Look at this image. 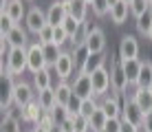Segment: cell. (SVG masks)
<instances>
[{
  "label": "cell",
  "mask_w": 152,
  "mask_h": 132,
  "mask_svg": "<svg viewBox=\"0 0 152 132\" xmlns=\"http://www.w3.org/2000/svg\"><path fill=\"white\" fill-rule=\"evenodd\" d=\"M110 86H113V93L117 95H126L128 90V77H126V71H124V64L119 57L110 60Z\"/></svg>",
  "instance_id": "cell-1"
},
{
  "label": "cell",
  "mask_w": 152,
  "mask_h": 132,
  "mask_svg": "<svg viewBox=\"0 0 152 132\" xmlns=\"http://www.w3.org/2000/svg\"><path fill=\"white\" fill-rule=\"evenodd\" d=\"M143 119H145V112L139 108V104L134 101L132 97H126L124 110H121V121H126V123H130V125H134V128L141 130V125H143Z\"/></svg>",
  "instance_id": "cell-2"
},
{
  "label": "cell",
  "mask_w": 152,
  "mask_h": 132,
  "mask_svg": "<svg viewBox=\"0 0 152 132\" xmlns=\"http://www.w3.org/2000/svg\"><path fill=\"white\" fill-rule=\"evenodd\" d=\"M7 64H9V71H7L9 77H18V75H22L24 71H29L27 49H11L9 55H7Z\"/></svg>",
  "instance_id": "cell-3"
},
{
  "label": "cell",
  "mask_w": 152,
  "mask_h": 132,
  "mask_svg": "<svg viewBox=\"0 0 152 132\" xmlns=\"http://www.w3.org/2000/svg\"><path fill=\"white\" fill-rule=\"evenodd\" d=\"M27 64H29V71L31 75H35V73L44 71V68H49L46 64V57H44V51H42V44L40 42H31L29 49H27Z\"/></svg>",
  "instance_id": "cell-4"
},
{
  "label": "cell",
  "mask_w": 152,
  "mask_h": 132,
  "mask_svg": "<svg viewBox=\"0 0 152 132\" xmlns=\"http://www.w3.org/2000/svg\"><path fill=\"white\" fill-rule=\"evenodd\" d=\"M35 97H38V93H35L33 84H27L24 79H22V82H15V88H13V106L18 110H22L24 106H29Z\"/></svg>",
  "instance_id": "cell-5"
},
{
  "label": "cell",
  "mask_w": 152,
  "mask_h": 132,
  "mask_svg": "<svg viewBox=\"0 0 152 132\" xmlns=\"http://www.w3.org/2000/svg\"><path fill=\"white\" fill-rule=\"evenodd\" d=\"M126 95H117V93H110L106 97H102V110L106 112L108 119H121V110H124V101H126Z\"/></svg>",
  "instance_id": "cell-6"
},
{
  "label": "cell",
  "mask_w": 152,
  "mask_h": 132,
  "mask_svg": "<svg viewBox=\"0 0 152 132\" xmlns=\"http://www.w3.org/2000/svg\"><path fill=\"white\" fill-rule=\"evenodd\" d=\"M91 77H93V90H95V97H106L108 90H113V86H110V68H108V66L95 71Z\"/></svg>",
  "instance_id": "cell-7"
},
{
  "label": "cell",
  "mask_w": 152,
  "mask_h": 132,
  "mask_svg": "<svg viewBox=\"0 0 152 132\" xmlns=\"http://www.w3.org/2000/svg\"><path fill=\"white\" fill-rule=\"evenodd\" d=\"M46 24H49V22H46V11H42L40 7L29 9L27 18H24V26H27V31H29V33L40 35V31L44 29Z\"/></svg>",
  "instance_id": "cell-8"
},
{
  "label": "cell",
  "mask_w": 152,
  "mask_h": 132,
  "mask_svg": "<svg viewBox=\"0 0 152 132\" xmlns=\"http://www.w3.org/2000/svg\"><path fill=\"white\" fill-rule=\"evenodd\" d=\"M66 18H69V7H66L64 0H55V2L49 4V9H46V22L51 26L64 24Z\"/></svg>",
  "instance_id": "cell-9"
},
{
  "label": "cell",
  "mask_w": 152,
  "mask_h": 132,
  "mask_svg": "<svg viewBox=\"0 0 152 132\" xmlns=\"http://www.w3.org/2000/svg\"><path fill=\"white\" fill-rule=\"evenodd\" d=\"M53 71H55V75L60 77V82H66V79L73 75V71H77V68H75V60H73L71 51H62V55H60V60L55 62Z\"/></svg>",
  "instance_id": "cell-10"
},
{
  "label": "cell",
  "mask_w": 152,
  "mask_h": 132,
  "mask_svg": "<svg viewBox=\"0 0 152 132\" xmlns=\"http://www.w3.org/2000/svg\"><path fill=\"white\" fill-rule=\"evenodd\" d=\"M139 57V42L134 35H124L119 40V60L121 62H128V60H137Z\"/></svg>",
  "instance_id": "cell-11"
},
{
  "label": "cell",
  "mask_w": 152,
  "mask_h": 132,
  "mask_svg": "<svg viewBox=\"0 0 152 132\" xmlns=\"http://www.w3.org/2000/svg\"><path fill=\"white\" fill-rule=\"evenodd\" d=\"M73 93L82 99H93L95 97V90H93V77L86 75V73H77L75 82H73Z\"/></svg>",
  "instance_id": "cell-12"
},
{
  "label": "cell",
  "mask_w": 152,
  "mask_h": 132,
  "mask_svg": "<svg viewBox=\"0 0 152 132\" xmlns=\"http://www.w3.org/2000/svg\"><path fill=\"white\" fill-rule=\"evenodd\" d=\"M4 40L9 42L11 49H29V44H31V42H29V31L22 29L20 24H15L11 33L4 35Z\"/></svg>",
  "instance_id": "cell-13"
},
{
  "label": "cell",
  "mask_w": 152,
  "mask_h": 132,
  "mask_svg": "<svg viewBox=\"0 0 152 132\" xmlns=\"http://www.w3.org/2000/svg\"><path fill=\"white\" fill-rule=\"evenodd\" d=\"M13 88H15L13 77L2 75V86H0V90H2V95H0V110L2 112H7L13 104Z\"/></svg>",
  "instance_id": "cell-14"
},
{
  "label": "cell",
  "mask_w": 152,
  "mask_h": 132,
  "mask_svg": "<svg viewBox=\"0 0 152 132\" xmlns=\"http://www.w3.org/2000/svg\"><path fill=\"white\" fill-rule=\"evenodd\" d=\"M0 13H7L9 18L13 20L15 24H20V20H24L27 18V9H24V4H22V0H9L7 2V7L4 9H0Z\"/></svg>",
  "instance_id": "cell-15"
},
{
  "label": "cell",
  "mask_w": 152,
  "mask_h": 132,
  "mask_svg": "<svg viewBox=\"0 0 152 132\" xmlns=\"http://www.w3.org/2000/svg\"><path fill=\"white\" fill-rule=\"evenodd\" d=\"M64 2L69 7L71 18H75L77 22H86V13H88V7H91L86 0H64Z\"/></svg>",
  "instance_id": "cell-16"
},
{
  "label": "cell",
  "mask_w": 152,
  "mask_h": 132,
  "mask_svg": "<svg viewBox=\"0 0 152 132\" xmlns=\"http://www.w3.org/2000/svg\"><path fill=\"white\" fill-rule=\"evenodd\" d=\"M86 46L91 49V53H106V33L97 26L86 38Z\"/></svg>",
  "instance_id": "cell-17"
},
{
  "label": "cell",
  "mask_w": 152,
  "mask_h": 132,
  "mask_svg": "<svg viewBox=\"0 0 152 132\" xmlns=\"http://www.w3.org/2000/svg\"><path fill=\"white\" fill-rule=\"evenodd\" d=\"M42 112H44V110H42V106L38 104V99H33L29 106H24V108L20 110V117H22L24 123H33V125H35V123L40 121Z\"/></svg>",
  "instance_id": "cell-18"
},
{
  "label": "cell",
  "mask_w": 152,
  "mask_h": 132,
  "mask_svg": "<svg viewBox=\"0 0 152 132\" xmlns=\"http://www.w3.org/2000/svg\"><path fill=\"white\" fill-rule=\"evenodd\" d=\"M106 60H108V55H106V53H91V57L86 60V64L82 66V71H80V73L93 75L95 71H99V68H104V66H106Z\"/></svg>",
  "instance_id": "cell-19"
},
{
  "label": "cell",
  "mask_w": 152,
  "mask_h": 132,
  "mask_svg": "<svg viewBox=\"0 0 152 132\" xmlns=\"http://www.w3.org/2000/svg\"><path fill=\"white\" fill-rule=\"evenodd\" d=\"M38 104L42 106V110L44 112H53V110L57 108V97H55V86L53 88H46V90L38 93Z\"/></svg>",
  "instance_id": "cell-20"
},
{
  "label": "cell",
  "mask_w": 152,
  "mask_h": 132,
  "mask_svg": "<svg viewBox=\"0 0 152 132\" xmlns=\"http://www.w3.org/2000/svg\"><path fill=\"white\" fill-rule=\"evenodd\" d=\"M124 64V71H126V77H128V84L130 86H137L139 82V73H141V66H143V60H128V62H121Z\"/></svg>",
  "instance_id": "cell-21"
},
{
  "label": "cell",
  "mask_w": 152,
  "mask_h": 132,
  "mask_svg": "<svg viewBox=\"0 0 152 132\" xmlns=\"http://www.w3.org/2000/svg\"><path fill=\"white\" fill-rule=\"evenodd\" d=\"M130 97L139 104V108L143 110V112H150L152 110V90L150 88H134V93L130 95Z\"/></svg>",
  "instance_id": "cell-22"
},
{
  "label": "cell",
  "mask_w": 152,
  "mask_h": 132,
  "mask_svg": "<svg viewBox=\"0 0 152 132\" xmlns=\"http://www.w3.org/2000/svg\"><path fill=\"white\" fill-rule=\"evenodd\" d=\"M71 55H73V60H75V68H77V73H80V71H82V66L86 64V60L91 57V49L86 46V42H80V44L73 46Z\"/></svg>",
  "instance_id": "cell-23"
},
{
  "label": "cell",
  "mask_w": 152,
  "mask_h": 132,
  "mask_svg": "<svg viewBox=\"0 0 152 132\" xmlns=\"http://www.w3.org/2000/svg\"><path fill=\"white\" fill-rule=\"evenodd\" d=\"M33 88H35V93H42V90H46V88H53V79H51V71L49 68H44V71H40V73H35L33 75Z\"/></svg>",
  "instance_id": "cell-24"
},
{
  "label": "cell",
  "mask_w": 152,
  "mask_h": 132,
  "mask_svg": "<svg viewBox=\"0 0 152 132\" xmlns=\"http://www.w3.org/2000/svg\"><path fill=\"white\" fill-rule=\"evenodd\" d=\"M134 88H150L152 90V60H143V66H141V73H139V82Z\"/></svg>",
  "instance_id": "cell-25"
},
{
  "label": "cell",
  "mask_w": 152,
  "mask_h": 132,
  "mask_svg": "<svg viewBox=\"0 0 152 132\" xmlns=\"http://www.w3.org/2000/svg\"><path fill=\"white\" fill-rule=\"evenodd\" d=\"M128 13H130V7H128V2H119V4H115V7H110V20L115 24H124L126 20H128Z\"/></svg>",
  "instance_id": "cell-26"
},
{
  "label": "cell",
  "mask_w": 152,
  "mask_h": 132,
  "mask_svg": "<svg viewBox=\"0 0 152 132\" xmlns=\"http://www.w3.org/2000/svg\"><path fill=\"white\" fill-rule=\"evenodd\" d=\"M73 95V84L69 82H57L55 86V97H57V106H66Z\"/></svg>",
  "instance_id": "cell-27"
},
{
  "label": "cell",
  "mask_w": 152,
  "mask_h": 132,
  "mask_svg": "<svg viewBox=\"0 0 152 132\" xmlns=\"http://www.w3.org/2000/svg\"><path fill=\"white\" fill-rule=\"evenodd\" d=\"M42 51H44V57H46V64H49V68L55 66V62L60 60V55H62V46H57L55 42H49V44L42 46Z\"/></svg>",
  "instance_id": "cell-28"
},
{
  "label": "cell",
  "mask_w": 152,
  "mask_h": 132,
  "mask_svg": "<svg viewBox=\"0 0 152 132\" xmlns=\"http://www.w3.org/2000/svg\"><path fill=\"white\" fill-rule=\"evenodd\" d=\"M134 20H137V22H134V24H137V31L141 35H148V31L152 26V9H150V11H145L143 15H139V18H134Z\"/></svg>",
  "instance_id": "cell-29"
},
{
  "label": "cell",
  "mask_w": 152,
  "mask_h": 132,
  "mask_svg": "<svg viewBox=\"0 0 152 132\" xmlns=\"http://www.w3.org/2000/svg\"><path fill=\"white\" fill-rule=\"evenodd\" d=\"M0 132H22L18 117H11V114H4L2 123H0Z\"/></svg>",
  "instance_id": "cell-30"
},
{
  "label": "cell",
  "mask_w": 152,
  "mask_h": 132,
  "mask_svg": "<svg viewBox=\"0 0 152 132\" xmlns=\"http://www.w3.org/2000/svg\"><path fill=\"white\" fill-rule=\"evenodd\" d=\"M128 7H130V13H132L134 18H139V15H143L145 11H150L152 4H150V0H132Z\"/></svg>",
  "instance_id": "cell-31"
},
{
  "label": "cell",
  "mask_w": 152,
  "mask_h": 132,
  "mask_svg": "<svg viewBox=\"0 0 152 132\" xmlns=\"http://www.w3.org/2000/svg\"><path fill=\"white\" fill-rule=\"evenodd\" d=\"M88 121H91V125H93L95 130H104V128H106V123H108V117H106V112L102 110V106H99V108L95 110V112H93V117L88 119Z\"/></svg>",
  "instance_id": "cell-32"
},
{
  "label": "cell",
  "mask_w": 152,
  "mask_h": 132,
  "mask_svg": "<svg viewBox=\"0 0 152 132\" xmlns=\"http://www.w3.org/2000/svg\"><path fill=\"white\" fill-rule=\"evenodd\" d=\"M82 104H84V99L82 97H77L75 93L71 95V99H69V104L64 106L66 110H69V117H77V114L82 112Z\"/></svg>",
  "instance_id": "cell-33"
},
{
  "label": "cell",
  "mask_w": 152,
  "mask_h": 132,
  "mask_svg": "<svg viewBox=\"0 0 152 132\" xmlns=\"http://www.w3.org/2000/svg\"><path fill=\"white\" fill-rule=\"evenodd\" d=\"M93 13L97 15V18H104V15L110 13V7H108V0H93Z\"/></svg>",
  "instance_id": "cell-34"
},
{
  "label": "cell",
  "mask_w": 152,
  "mask_h": 132,
  "mask_svg": "<svg viewBox=\"0 0 152 132\" xmlns=\"http://www.w3.org/2000/svg\"><path fill=\"white\" fill-rule=\"evenodd\" d=\"M99 108V104L95 101V97L93 99H84V104H82V117H86V119H91L93 117V112H95V110Z\"/></svg>",
  "instance_id": "cell-35"
},
{
  "label": "cell",
  "mask_w": 152,
  "mask_h": 132,
  "mask_svg": "<svg viewBox=\"0 0 152 132\" xmlns=\"http://www.w3.org/2000/svg\"><path fill=\"white\" fill-rule=\"evenodd\" d=\"M13 26H15V22H13L11 18H9L7 13H0V33H2V38L11 33V31H13Z\"/></svg>",
  "instance_id": "cell-36"
},
{
  "label": "cell",
  "mask_w": 152,
  "mask_h": 132,
  "mask_svg": "<svg viewBox=\"0 0 152 132\" xmlns=\"http://www.w3.org/2000/svg\"><path fill=\"white\" fill-rule=\"evenodd\" d=\"M35 125H40V128H44V130L51 132L57 123H55V119H53V114H51V112H42V117H40V121Z\"/></svg>",
  "instance_id": "cell-37"
},
{
  "label": "cell",
  "mask_w": 152,
  "mask_h": 132,
  "mask_svg": "<svg viewBox=\"0 0 152 132\" xmlns=\"http://www.w3.org/2000/svg\"><path fill=\"white\" fill-rule=\"evenodd\" d=\"M66 40H69V35H66V31H64V26H53V42L57 46H64L66 44Z\"/></svg>",
  "instance_id": "cell-38"
},
{
  "label": "cell",
  "mask_w": 152,
  "mask_h": 132,
  "mask_svg": "<svg viewBox=\"0 0 152 132\" xmlns=\"http://www.w3.org/2000/svg\"><path fill=\"white\" fill-rule=\"evenodd\" d=\"M51 114H53V119H55V123H57V125H62L64 121H69V119H71V117H69V110H66L64 106H57V108H55Z\"/></svg>",
  "instance_id": "cell-39"
},
{
  "label": "cell",
  "mask_w": 152,
  "mask_h": 132,
  "mask_svg": "<svg viewBox=\"0 0 152 132\" xmlns=\"http://www.w3.org/2000/svg\"><path fill=\"white\" fill-rule=\"evenodd\" d=\"M38 42H40L42 46H44V44H49V42H53V26H51V24H46L44 29L40 31V35H38Z\"/></svg>",
  "instance_id": "cell-40"
},
{
  "label": "cell",
  "mask_w": 152,
  "mask_h": 132,
  "mask_svg": "<svg viewBox=\"0 0 152 132\" xmlns=\"http://www.w3.org/2000/svg\"><path fill=\"white\" fill-rule=\"evenodd\" d=\"M73 119V125H75V132H84L88 128V123H91V121H88L86 117H82V114H77V117H71Z\"/></svg>",
  "instance_id": "cell-41"
},
{
  "label": "cell",
  "mask_w": 152,
  "mask_h": 132,
  "mask_svg": "<svg viewBox=\"0 0 152 132\" xmlns=\"http://www.w3.org/2000/svg\"><path fill=\"white\" fill-rule=\"evenodd\" d=\"M95 29H97V26L93 24V22H88V20H86V22L82 24V33H80V42H86V38H88V35H91V33H93V31H95Z\"/></svg>",
  "instance_id": "cell-42"
},
{
  "label": "cell",
  "mask_w": 152,
  "mask_h": 132,
  "mask_svg": "<svg viewBox=\"0 0 152 132\" xmlns=\"http://www.w3.org/2000/svg\"><path fill=\"white\" fill-rule=\"evenodd\" d=\"M121 128H124V121L121 119H108V123H106V132H121Z\"/></svg>",
  "instance_id": "cell-43"
},
{
  "label": "cell",
  "mask_w": 152,
  "mask_h": 132,
  "mask_svg": "<svg viewBox=\"0 0 152 132\" xmlns=\"http://www.w3.org/2000/svg\"><path fill=\"white\" fill-rule=\"evenodd\" d=\"M141 132H152V110L145 112V119H143V125H141Z\"/></svg>",
  "instance_id": "cell-44"
},
{
  "label": "cell",
  "mask_w": 152,
  "mask_h": 132,
  "mask_svg": "<svg viewBox=\"0 0 152 132\" xmlns=\"http://www.w3.org/2000/svg\"><path fill=\"white\" fill-rule=\"evenodd\" d=\"M121 132H141L139 128H134V125H130V123H126L124 121V128H121Z\"/></svg>",
  "instance_id": "cell-45"
},
{
  "label": "cell",
  "mask_w": 152,
  "mask_h": 132,
  "mask_svg": "<svg viewBox=\"0 0 152 132\" xmlns=\"http://www.w3.org/2000/svg\"><path fill=\"white\" fill-rule=\"evenodd\" d=\"M31 132H49V130H44V128H40V125H33V128H31Z\"/></svg>",
  "instance_id": "cell-46"
},
{
  "label": "cell",
  "mask_w": 152,
  "mask_h": 132,
  "mask_svg": "<svg viewBox=\"0 0 152 132\" xmlns=\"http://www.w3.org/2000/svg\"><path fill=\"white\" fill-rule=\"evenodd\" d=\"M121 0H108V7H115V4H119Z\"/></svg>",
  "instance_id": "cell-47"
},
{
  "label": "cell",
  "mask_w": 152,
  "mask_h": 132,
  "mask_svg": "<svg viewBox=\"0 0 152 132\" xmlns=\"http://www.w3.org/2000/svg\"><path fill=\"white\" fill-rule=\"evenodd\" d=\"M51 132H64V128H62V125H55V128L51 130Z\"/></svg>",
  "instance_id": "cell-48"
},
{
  "label": "cell",
  "mask_w": 152,
  "mask_h": 132,
  "mask_svg": "<svg viewBox=\"0 0 152 132\" xmlns=\"http://www.w3.org/2000/svg\"><path fill=\"white\" fill-rule=\"evenodd\" d=\"M84 132H99V130H95V128H93V125H91V123H88V128H86V130H84Z\"/></svg>",
  "instance_id": "cell-49"
},
{
  "label": "cell",
  "mask_w": 152,
  "mask_h": 132,
  "mask_svg": "<svg viewBox=\"0 0 152 132\" xmlns=\"http://www.w3.org/2000/svg\"><path fill=\"white\" fill-rule=\"evenodd\" d=\"M145 38H148V40L152 42V26H150V31H148V35H145Z\"/></svg>",
  "instance_id": "cell-50"
},
{
  "label": "cell",
  "mask_w": 152,
  "mask_h": 132,
  "mask_svg": "<svg viewBox=\"0 0 152 132\" xmlns=\"http://www.w3.org/2000/svg\"><path fill=\"white\" fill-rule=\"evenodd\" d=\"M124 2H128V4H130V2H132V0H124Z\"/></svg>",
  "instance_id": "cell-51"
},
{
  "label": "cell",
  "mask_w": 152,
  "mask_h": 132,
  "mask_svg": "<svg viewBox=\"0 0 152 132\" xmlns=\"http://www.w3.org/2000/svg\"><path fill=\"white\" fill-rule=\"evenodd\" d=\"M86 2H88V4H93V0H86Z\"/></svg>",
  "instance_id": "cell-52"
},
{
  "label": "cell",
  "mask_w": 152,
  "mask_h": 132,
  "mask_svg": "<svg viewBox=\"0 0 152 132\" xmlns=\"http://www.w3.org/2000/svg\"><path fill=\"white\" fill-rule=\"evenodd\" d=\"M99 132H106V130H99Z\"/></svg>",
  "instance_id": "cell-53"
},
{
  "label": "cell",
  "mask_w": 152,
  "mask_h": 132,
  "mask_svg": "<svg viewBox=\"0 0 152 132\" xmlns=\"http://www.w3.org/2000/svg\"><path fill=\"white\" fill-rule=\"evenodd\" d=\"M150 4H152V0H150Z\"/></svg>",
  "instance_id": "cell-54"
},
{
  "label": "cell",
  "mask_w": 152,
  "mask_h": 132,
  "mask_svg": "<svg viewBox=\"0 0 152 132\" xmlns=\"http://www.w3.org/2000/svg\"><path fill=\"white\" fill-rule=\"evenodd\" d=\"M29 2H31V0H29Z\"/></svg>",
  "instance_id": "cell-55"
}]
</instances>
